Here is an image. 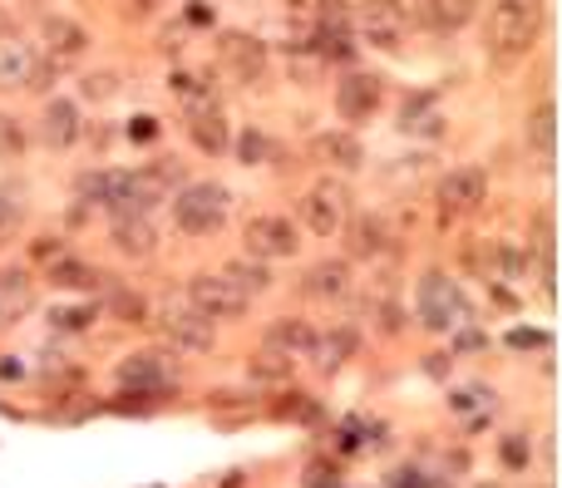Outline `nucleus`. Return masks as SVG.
Segmentation results:
<instances>
[{
	"label": "nucleus",
	"instance_id": "nucleus-19",
	"mask_svg": "<svg viewBox=\"0 0 562 488\" xmlns=\"http://www.w3.org/2000/svg\"><path fill=\"white\" fill-rule=\"evenodd\" d=\"M473 267L483 271V281H518L523 271H528V257H523L518 247H508V242H483L479 252H473Z\"/></svg>",
	"mask_w": 562,
	"mask_h": 488
},
{
	"label": "nucleus",
	"instance_id": "nucleus-33",
	"mask_svg": "<svg viewBox=\"0 0 562 488\" xmlns=\"http://www.w3.org/2000/svg\"><path fill=\"white\" fill-rule=\"evenodd\" d=\"M266 153H272V139H266L262 129H246L242 139H237V159H242L246 169H256V163H266Z\"/></svg>",
	"mask_w": 562,
	"mask_h": 488
},
{
	"label": "nucleus",
	"instance_id": "nucleus-27",
	"mask_svg": "<svg viewBox=\"0 0 562 488\" xmlns=\"http://www.w3.org/2000/svg\"><path fill=\"white\" fill-rule=\"evenodd\" d=\"M528 143L532 153L542 159V169H552V159H558V104H538V114L528 119Z\"/></svg>",
	"mask_w": 562,
	"mask_h": 488
},
{
	"label": "nucleus",
	"instance_id": "nucleus-17",
	"mask_svg": "<svg viewBox=\"0 0 562 488\" xmlns=\"http://www.w3.org/2000/svg\"><path fill=\"white\" fill-rule=\"evenodd\" d=\"M108 242H114L124 257H153L158 232H153V222H148V212H124V218L108 222Z\"/></svg>",
	"mask_w": 562,
	"mask_h": 488
},
{
	"label": "nucleus",
	"instance_id": "nucleus-18",
	"mask_svg": "<svg viewBox=\"0 0 562 488\" xmlns=\"http://www.w3.org/2000/svg\"><path fill=\"white\" fill-rule=\"evenodd\" d=\"M301 291L311 301H345V297H351V262H335V257L316 262V267L306 271Z\"/></svg>",
	"mask_w": 562,
	"mask_h": 488
},
{
	"label": "nucleus",
	"instance_id": "nucleus-39",
	"mask_svg": "<svg viewBox=\"0 0 562 488\" xmlns=\"http://www.w3.org/2000/svg\"><path fill=\"white\" fill-rule=\"evenodd\" d=\"M498 454H503V464H508V468H528V439H523V434H508Z\"/></svg>",
	"mask_w": 562,
	"mask_h": 488
},
{
	"label": "nucleus",
	"instance_id": "nucleus-37",
	"mask_svg": "<svg viewBox=\"0 0 562 488\" xmlns=\"http://www.w3.org/2000/svg\"><path fill=\"white\" fill-rule=\"evenodd\" d=\"M276 415H282V419H301V425H316V419H321V405H316L311 395H296V405H282Z\"/></svg>",
	"mask_w": 562,
	"mask_h": 488
},
{
	"label": "nucleus",
	"instance_id": "nucleus-29",
	"mask_svg": "<svg viewBox=\"0 0 562 488\" xmlns=\"http://www.w3.org/2000/svg\"><path fill=\"white\" fill-rule=\"evenodd\" d=\"M168 90H173V100H183V109H187V114L217 109V90L203 80V74H187V70H177L173 80H168Z\"/></svg>",
	"mask_w": 562,
	"mask_h": 488
},
{
	"label": "nucleus",
	"instance_id": "nucleus-22",
	"mask_svg": "<svg viewBox=\"0 0 562 488\" xmlns=\"http://www.w3.org/2000/svg\"><path fill=\"white\" fill-rule=\"evenodd\" d=\"M351 356H355V330H351V326L316 330V340H311V360H316V370H321V375H335V370H341Z\"/></svg>",
	"mask_w": 562,
	"mask_h": 488
},
{
	"label": "nucleus",
	"instance_id": "nucleus-40",
	"mask_svg": "<svg viewBox=\"0 0 562 488\" xmlns=\"http://www.w3.org/2000/svg\"><path fill=\"white\" fill-rule=\"evenodd\" d=\"M15 232H20V208L10 198H0V247H10Z\"/></svg>",
	"mask_w": 562,
	"mask_h": 488
},
{
	"label": "nucleus",
	"instance_id": "nucleus-12",
	"mask_svg": "<svg viewBox=\"0 0 562 488\" xmlns=\"http://www.w3.org/2000/svg\"><path fill=\"white\" fill-rule=\"evenodd\" d=\"M217 60L227 65L237 84H256L266 74V45L256 35H242V31H227L217 35Z\"/></svg>",
	"mask_w": 562,
	"mask_h": 488
},
{
	"label": "nucleus",
	"instance_id": "nucleus-30",
	"mask_svg": "<svg viewBox=\"0 0 562 488\" xmlns=\"http://www.w3.org/2000/svg\"><path fill=\"white\" fill-rule=\"evenodd\" d=\"M449 405L459 409V415H469V429H483L493 415V405H498V395H493L489 385H463V390H454Z\"/></svg>",
	"mask_w": 562,
	"mask_h": 488
},
{
	"label": "nucleus",
	"instance_id": "nucleus-13",
	"mask_svg": "<svg viewBox=\"0 0 562 488\" xmlns=\"http://www.w3.org/2000/svg\"><path fill=\"white\" fill-rule=\"evenodd\" d=\"M439 202L444 212H479L489 202V173L479 163H459L439 178Z\"/></svg>",
	"mask_w": 562,
	"mask_h": 488
},
{
	"label": "nucleus",
	"instance_id": "nucleus-44",
	"mask_svg": "<svg viewBox=\"0 0 562 488\" xmlns=\"http://www.w3.org/2000/svg\"><path fill=\"white\" fill-rule=\"evenodd\" d=\"M548 336H538V330H513L508 336V346H518V350H528V346H542Z\"/></svg>",
	"mask_w": 562,
	"mask_h": 488
},
{
	"label": "nucleus",
	"instance_id": "nucleus-25",
	"mask_svg": "<svg viewBox=\"0 0 562 488\" xmlns=\"http://www.w3.org/2000/svg\"><path fill=\"white\" fill-rule=\"evenodd\" d=\"M187 139H193L197 149L207 153V159H217V153H227V149H232V133H227V119H222V109L187 114Z\"/></svg>",
	"mask_w": 562,
	"mask_h": 488
},
{
	"label": "nucleus",
	"instance_id": "nucleus-21",
	"mask_svg": "<svg viewBox=\"0 0 562 488\" xmlns=\"http://www.w3.org/2000/svg\"><path fill=\"white\" fill-rule=\"evenodd\" d=\"M410 21H420L434 35H454L473 21V0H424L420 15H410Z\"/></svg>",
	"mask_w": 562,
	"mask_h": 488
},
{
	"label": "nucleus",
	"instance_id": "nucleus-28",
	"mask_svg": "<svg viewBox=\"0 0 562 488\" xmlns=\"http://www.w3.org/2000/svg\"><path fill=\"white\" fill-rule=\"evenodd\" d=\"M79 139V109L69 100L45 104V143L49 149H69Z\"/></svg>",
	"mask_w": 562,
	"mask_h": 488
},
{
	"label": "nucleus",
	"instance_id": "nucleus-16",
	"mask_svg": "<svg viewBox=\"0 0 562 488\" xmlns=\"http://www.w3.org/2000/svg\"><path fill=\"white\" fill-rule=\"evenodd\" d=\"M39 35H45V45H49V60H59V65L79 60V55L89 50L84 25H74L69 15H39Z\"/></svg>",
	"mask_w": 562,
	"mask_h": 488
},
{
	"label": "nucleus",
	"instance_id": "nucleus-31",
	"mask_svg": "<svg viewBox=\"0 0 562 488\" xmlns=\"http://www.w3.org/2000/svg\"><path fill=\"white\" fill-rule=\"evenodd\" d=\"M222 277L232 281L237 291H246V297H262V291L272 287V271H266V262H256V257H237V262H227Z\"/></svg>",
	"mask_w": 562,
	"mask_h": 488
},
{
	"label": "nucleus",
	"instance_id": "nucleus-35",
	"mask_svg": "<svg viewBox=\"0 0 562 488\" xmlns=\"http://www.w3.org/2000/svg\"><path fill=\"white\" fill-rule=\"evenodd\" d=\"M94 321V306H55L49 311V326L55 330H84Z\"/></svg>",
	"mask_w": 562,
	"mask_h": 488
},
{
	"label": "nucleus",
	"instance_id": "nucleus-34",
	"mask_svg": "<svg viewBox=\"0 0 562 488\" xmlns=\"http://www.w3.org/2000/svg\"><path fill=\"white\" fill-rule=\"evenodd\" d=\"M400 129H404V133H414V129H424V133H439V119H434V114H429V100H410V109H404Z\"/></svg>",
	"mask_w": 562,
	"mask_h": 488
},
{
	"label": "nucleus",
	"instance_id": "nucleus-20",
	"mask_svg": "<svg viewBox=\"0 0 562 488\" xmlns=\"http://www.w3.org/2000/svg\"><path fill=\"white\" fill-rule=\"evenodd\" d=\"M30 306H35V281H30V271L5 267L0 271V326H15Z\"/></svg>",
	"mask_w": 562,
	"mask_h": 488
},
{
	"label": "nucleus",
	"instance_id": "nucleus-10",
	"mask_svg": "<svg viewBox=\"0 0 562 488\" xmlns=\"http://www.w3.org/2000/svg\"><path fill=\"white\" fill-rule=\"evenodd\" d=\"M246 252H252L256 262H282V257H296V222L291 218H276V212H262V218L246 222Z\"/></svg>",
	"mask_w": 562,
	"mask_h": 488
},
{
	"label": "nucleus",
	"instance_id": "nucleus-42",
	"mask_svg": "<svg viewBox=\"0 0 562 488\" xmlns=\"http://www.w3.org/2000/svg\"><path fill=\"white\" fill-rule=\"evenodd\" d=\"M114 74H89L84 80V100H114Z\"/></svg>",
	"mask_w": 562,
	"mask_h": 488
},
{
	"label": "nucleus",
	"instance_id": "nucleus-43",
	"mask_svg": "<svg viewBox=\"0 0 562 488\" xmlns=\"http://www.w3.org/2000/svg\"><path fill=\"white\" fill-rule=\"evenodd\" d=\"M128 139H134V143L158 139V119H148V114H144V119H128Z\"/></svg>",
	"mask_w": 562,
	"mask_h": 488
},
{
	"label": "nucleus",
	"instance_id": "nucleus-2",
	"mask_svg": "<svg viewBox=\"0 0 562 488\" xmlns=\"http://www.w3.org/2000/svg\"><path fill=\"white\" fill-rule=\"evenodd\" d=\"M79 198L104 208L108 218H124V212H148L153 202H163V193L148 183V173L89 169V173H79Z\"/></svg>",
	"mask_w": 562,
	"mask_h": 488
},
{
	"label": "nucleus",
	"instance_id": "nucleus-4",
	"mask_svg": "<svg viewBox=\"0 0 562 488\" xmlns=\"http://www.w3.org/2000/svg\"><path fill=\"white\" fill-rule=\"evenodd\" d=\"M227 222V188L222 183H187L173 193V228L187 237H207Z\"/></svg>",
	"mask_w": 562,
	"mask_h": 488
},
{
	"label": "nucleus",
	"instance_id": "nucleus-46",
	"mask_svg": "<svg viewBox=\"0 0 562 488\" xmlns=\"http://www.w3.org/2000/svg\"><path fill=\"white\" fill-rule=\"evenodd\" d=\"M0 35H10V21H5V11H0Z\"/></svg>",
	"mask_w": 562,
	"mask_h": 488
},
{
	"label": "nucleus",
	"instance_id": "nucleus-7",
	"mask_svg": "<svg viewBox=\"0 0 562 488\" xmlns=\"http://www.w3.org/2000/svg\"><path fill=\"white\" fill-rule=\"evenodd\" d=\"M355 25L375 50H400L404 35H410V11L400 0H360L355 5Z\"/></svg>",
	"mask_w": 562,
	"mask_h": 488
},
{
	"label": "nucleus",
	"instance_id": "nucleus-3",
	"mask_svg": "<svg viewBox=\"0 0 562 488\" xmlns=\"http://www.w3.org/2000/svg\"><path fill=\"white\" fill-rule=\"evenodd\" d=\"M414 311H420V326L444 336V330L469 326V301H463L459 281L444 277V271H424L420 291H414Z\"/></svg>",
	"mask_w": 562,
	"mask_h": 488
},
{
	"label": "nucleus",
	"instance_id": "nucleus-41",
	"mask_svg": "<svg viewBox=\"0 0 562 488\" xmlns=\"http://www.w3.org/2000/svg\"><path fill=\"white\" fill-rule=\"evenodd\" d=\"M114 311H118V316H128V321H144V297H134V291L114 287Z\"/></svg>",
	"mask_w": 562,
	"mask_h": 488
},
{
	"label": "nucleus",
	"instance_id": "nucleus-11",
	"mask_svg": "<svg viewBox=\"0 0 562 488\" xmlns=\"http://www.w3.org/2000/svg\"><path fill=\"white\" fill-rule=\"evenodd\" d=\"M118 385L128 390V395H168V390L177 385L173 365H168V356H158V350H144V356H128L118 360Z\"/></svg>",
	"mask_w": 562,
	"mask_h": 488
},
{
	"label": "nucleus",
	"instance_id": "nucleus-8",
	"mask_svg": "<svg viewBox=\"0 0 562 488\" xmlns=\"http://www.w3.org/2000/svg\"><path fill=\"white\" fill-rule=\"evenodd\" d=\"M158 330H163V340H168V346H177V350H197V356L217 346V330H213V321H207L203 311L183 306V301H168V306L158 311Z\"/></svg>",
	"mask_w": 562,
	"mask_h": 488
},
{
	"label": "nucleus",
	"instance_id": "nucleus-9",
	"mask_svg": "<svg viewBox=\"0 0 562 488\" xmlns=\"http://www.w3.org/2000/svg\"><path fill=\"white\" fill-rule=\"evenodd\" d=\"M49 65L39 60L35 45L0 35V90H45Z\"/></svg>",
	"mask_w": 562,
	"mask_h": 488
},
{
	"label": "nucleus",
	"instance_id": "nucleus-23",
	"mask_svg": "<svg viewBox=\"0 0 562 488\" xmlns=\"http://www.w3.org/2000/svg\"><path fill=\"white\" fill-rule=\"evenodd\" d=\"M311 340H316V330L306 326V321H296V316H276L272 326H266V346L282 350L286 360H306L311 356Z\"/></svg>",
	"mask_w": 562,
	"mask_h": 488
},
{
	"label": "nucleus",
	"instance_id": "nucleus-1",
	"mask_svg": "<svg viewBox=\"0 0 562 488\" xmlns=\"http://www.w3.org/2000/svg\"><path fill=\"white\" fill-rule=\"evenodd\" d=\"M542 0H493L489 15V60L493 65H513L538 45L542 35Z\"/></svg>",
	"mask_w": 562,
	"mask_h": 488
},
{
	"label": "nucleus",
	"instance_id": "nucleus-6",
	"mask_svg": "<svg viewBox=\"0 0 562 488\" xmlns=\"http://www.w3.org/2000/svg\"><path fill=\"white\" fill-rule=\"evenodd\" d=\"M187 306L203 311L207 321H237V316H246L252 297H246V291H237L222 271H197V277L187 281Z\"/></svg>",
	"mask_w": 562,
	"mask_h": 488
},
{
	"label": "nucleus",
	"instance_id": "nucleus-15",
	"mask_svg": "<svg viewBox=\"0 0 562 488\" xmlns=\"http://www.w3.org/2000/svg\"><path fill=\"white\" fill-rule=\"evenodd\" d=\"M311 153H316V163H325V169H335V173H360V169H365V143L355 139L351 129H325V133H316V139H311Z\"/></svg>",
	"mask_w": 562,
	"mask_h": 488
},
{
	"label": "nucleus",
	"instance_id": "nucleus-24",
	"mask_svg": "<svg viewBox=\"0 0 562 488\" xmlns=\"http://www.w3.org/2000/svg\"><path fill=\"white\" fill-rule=\"evenodd\" d=\"M49 281H55L59 291H104L108 287L104 271L79 257H49Z\"/></svg>",
	"mask_w": 562,
	"mask_h": 488
},
{
	"label": "nucleus",
	"instance_id": "nucleus-32",
	"mask_svg": "<svg viewBox=\"0 0 562 488\" xmlns=\"http://www.w3.org/2000/svg\"><path fill=\"white\" fill-rule=\"evenodd\" d=\"M246 375L252 380H272V385H282V380H291V360L282 356V350H272V346H262L252 356V365H246Z\"/></svg>",
	"mask_w": 562,
	"mask_h": 488
},
{
	"label": "nucleus",
	"instance_id": "nucleus-36",
	"mask_svg": "<svg viewBox=\"0 0 562 488\" xmlns=\"http://www.w3.org/2000/svg\"><path fill=\"white\" fill-rule=\"evenodd\" d=\"M20 149H25V133H20V124L10 119V114H0V159H15Z\"/></svg>",
	"mask_w": 562,
	"mask_h": 488
},
{
	"label": "nucleus",
	"instance_id": "nucleus-38",
	"mask_svg": "<svg viewBox=\"0 0 562 488\" xmlns=\"http://www.w3.org/2000/svg\"><path fill=\"white\" fill-rule=\"evenodd\" d=\"M390 488H439V484H434L424 468L410 464V468H394V474H390Z\"/></svg>",
	"mask_w": 562,
	"mask_h": 488
},
{
	"label": "nucleus",
	"instance_id": "nucleus-45",
	"mask_svg": "<svg viewBox=\"0 0 562 488\" xmlns=\"http://www.w3.org/2000/svg\"><path fill=\"white\" fill-rule=\"evenodd\" d=\"M0 375H5V380H15V375H20V365H15V356H5V360H0Z\"/></svg>",
	"mask_w": 562,
	"mask_h": 488
},
{
	"label": "nucleus",
	"instance_id": "nucleus-26",
	"mask_svg": "<svg viewBox=\"0 0 562 488\" xmlns=\"http://www.w3.org/2000/svg\"><path fill=\"white\" fill-rule=\"evenodd\" d=\"M345 237H351V257H360V262L390 252V228L380 218H351L345 222Z\"/></svg>",
	"mask_w": 562,
	"mask_h": 488
},
{
	"label": "nucleus",
	"instance_id": "nucleus-14",
	"mask_svg": "<svg viewBox=\"0 0 562 488\" xmlns=\"http://www.w3.org/2000/svg\"><path fill=\"white\" fill-rule=\"evenodd\" d=\"M385 90L375 74H345L341 84H335V114H341L345 124H365L375 119V109H380Z\"/></svg>",
	"mask_w": 562,
	"mask_h": 488
},
{
	"label": "nucleus",
	"instance_id": "nucleus-5",
	"mask_svg": "<svg viewBox=\"0 0 562 488\" xmlns=\"http://www.w3.org/2000/svg\"><path fill=\"white\" fill-rule=\"evenodd\" d=\"M351 218H355V198L341 178L311 183V193L301 198V222L316 232V237H341Z\"/></svg>",
	"mask_w": 562,
	"mask_h": 488
}]
</instances>
